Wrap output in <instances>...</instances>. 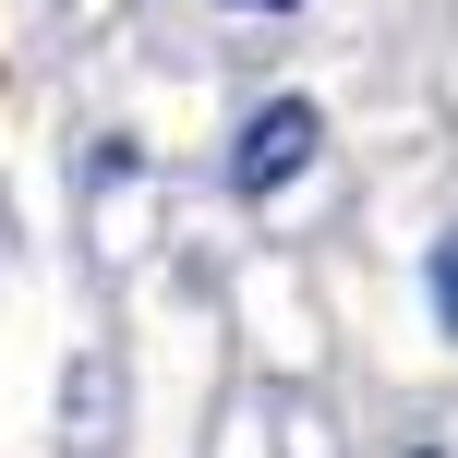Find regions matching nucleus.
Wrapping results in <instances>:
<instances>
[{"mask_svg":"<svg viewBox=\"0 0 458 458\" xmlns=\"http://www.w3.org/2000/svg\"><path fill=\"white\" fill-rule=\"evenodd\" d=\"M314 145H326V109H314V97H266V109L242 121V145H229V193H253V206L290 193L301 169H314Z\"/></svg>","mask_w":458,"mask_h":458,"instance_id":"nucleus-1","label":"nucleus"},{"mask_svg":"<svg viewBox=\"0 0 458 458\" xmlns=\"http://www.w3.org/2000/svg\"><path fill=\"white\" fill-rule=\"evenodd\" d=\"M229 13H290V0H229Z\"/></svg>","mask_w":458,"mask_h":458,"instance_id":"nucleus-3","label":"nucleus"},{"mask_svg":"<svg viewBox=\"0 0 458 458\" xmlns=\"http://www.w3.org/2000/svg\"><path fill=\"white\" fill-rule=\"evenodd\" d=\"M422 458H435V446H422Z\"/></svg>","mask_w":458,"mask_h":458,"instance_id":"nucleus-4","label":"nucleus"},{"mask_svg":"<svg viewBox=\"0 0 458 458\" xmlns=\"http://www.w3.org/2000/svg\"><path fill=\"white\" fill-rule=\"evenodd\" d=\"M435 314L458 326V229H446V242H435Z\"/></svg>","mask_w":458,"mask_h":458,"instance_id":"nucleus-2","label":"nucleus"}]
</instances>
